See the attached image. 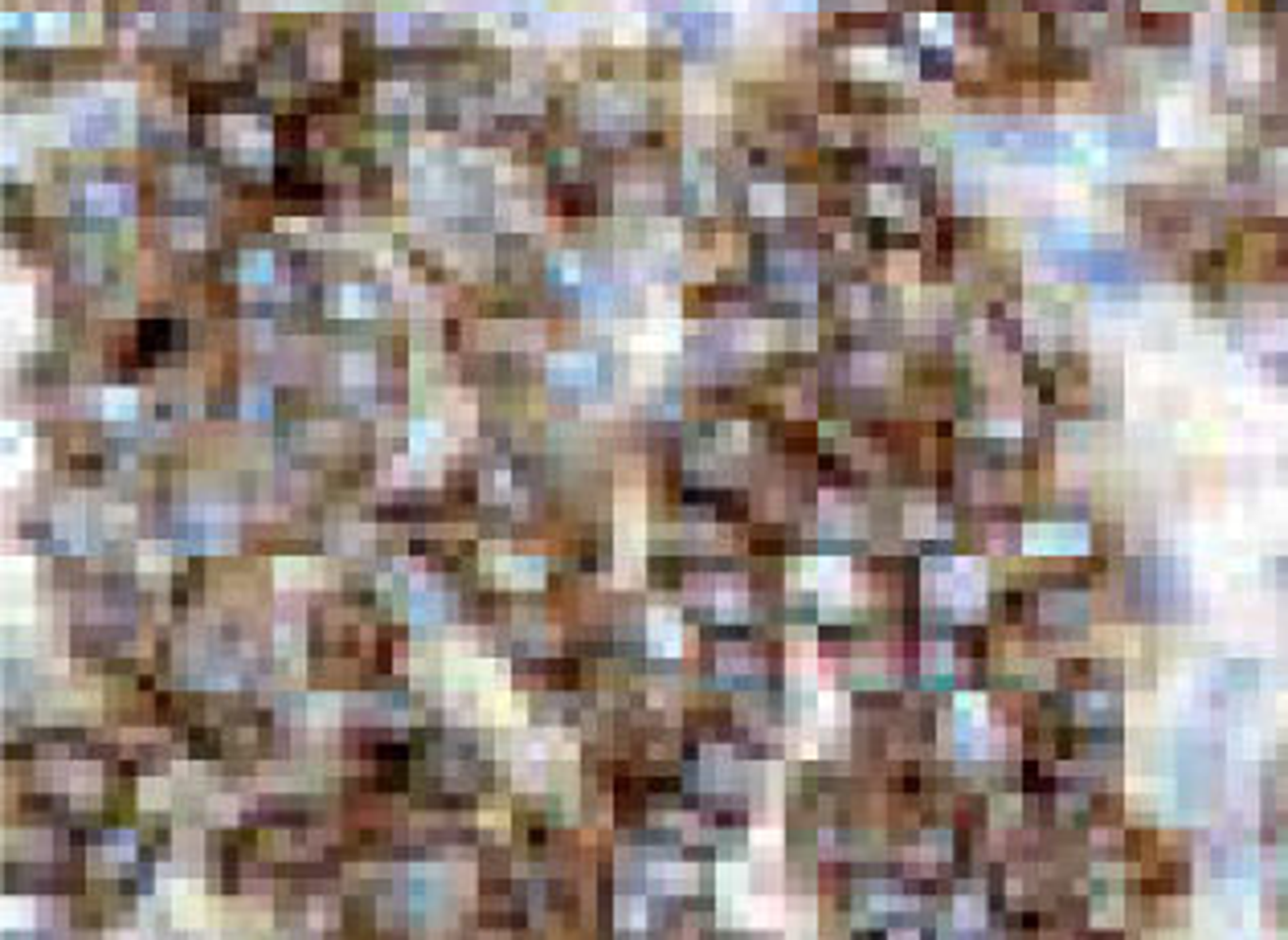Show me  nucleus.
Segmentation results:
<instances>
[{"label": "nucleus", "mask_w": 1288, "mask_h": 940, "mask_svg": "<svg viewBox=\"0 0 1288 940\" xmlns=\"http://www.w3.org/2000/svg\"><path fill=\"white\" fill-rule=\"evenodd\" d=\"M135 565H140L144 576H160V572L172 569V552H169L164 540H144L140 548H135Z\"/></svg>", "instance_id": "obj_35"}, {"label": "nucleus", "mask_w": 1288, "mask_h": 940, "mask_svg": "<svg viewBox=\"0 0 1288 940\" xmlns=\"http://www.w3.org/2000/svg\"><path fill=\"white\" fill-rule=\"evenodd\" d=\"M646 879H650V888L663 892V896H692L700 888V871L692 863H675V859L654 863L646 871Z\"/></svg>", "instance_id": "obj_10"}, {"label": "nucleus", "mask_w": 1288, "mask_h": 940, "mask_svg": "<svg viewBox=\"0 0 1288 940\" xmlns=\"http://www.w3.org/2000/svg\"><path fill=\"white\" fill-rule=\"evenodd\" d=\"M920 30H924V37L928 41H949L953 34V25H949V17H920Z\"/></svg>", "instance_id": "obj_57"}, {"label": "nucleus", "mask_w": 1288, "mask_h": 940, "mask_svg": "<svg viewBox=\"0 0 1288 940\" xmlns=\"http://www.w3.org/2000/svg\"><path fill=\"white\" fill-rule=\"evenodd\" d=\"M985 916H990V907H985V896L982 892H962V896L953 900V928L957 932L985 928Z\"/></svg>", "instance_id": "obj_22"}, {"label": "nucleus", "mask_w": 1288, "mask_h": 940, "mask_svg": "<svg viewBox=\"0 0 1288 940\" xmlns=\"http://www.w3.org/2000/svg\"><path fill=\"white\" fill-rule=\"evenodd\" d=\"M201 839L193 835V831H180L176 839H172V854H176V859H172V871H193L197 863H201Z\"/></svg>", "instance_id": "obj_40"}, {"label": "nucleus", "mask_w": 1288, "mask_h": 940, "mask_svg": "<svg viewBox=\"0 0 1288 940\" xmlns=\"http://www.w3.org/2000/svg\"><path fill=\"white\" fill-rule=\"evenodd\" d=\"M53 536H58V544L82 552L87 548V511H82L78 504H62L58 511H53Z\"/></svg>", "instance_id": "obj_19"}, {"label": "nucleus", "mask_w": 1288, "mask_h": 940, "mask_svg": "<svg viewBox=\"0 0 1288 940\" xmlns=\"http://www.w3.org/2000/svg\"><path fill=\"white\" fill-rule=\"evenodd\" d=\"M920 274V258L916 254H892V266H888V279L892 283H913Z\"/></svg>", "instance_id": "obj_52"}, {"label": "nucleus", "mask_w": 1288, "mask_h": 940, "mask_svg": "<svg viewBox=\"0 0 1288 940\" xmlns=\"http://www.w3.org/2000/svg\"><path fill=\"white\" fill-rule=\"evenodd\" d=\"M500 221L508 230H528V226H540V205L528 201V197H508L500 205Z\"/></svg>", "instance_id": "obj_34"}, {"label": "nucleus", "mask_w": 1288, "mask_h": 940, "mask_svg": "<svg viewBox=\"0 0 1288 940\" xmlns=\"http://www.w3.org/2000/svg\"><path fill=\"white\" fill-rule=\"evenodd\" d=\"M87 209L95 217H119L131 209V188L111 184V180H95V184H87Z\"/></svg>", "instance_id": "obj_16"}, {"label": "nucleus", "mask_w": 1288, "mask_h": 940, "mask_svg": "<svg viewBox=\"0 0 1288 940\" xmlns=\"http://www.w3.org/2000/svg\"><path fill=\"white\" fill-rule=\"evenodd\" d=\"M650 245H654V250H675V245H679V221H654V226H650Z\"/></svg>", "instance_id": "obj_51"}, {"label": "nucleus", "mask_w": 1288, "mask_h": 940, "mask_svg": "<svg viewBox=\"0 0 1288 940\" xmlns=\"http://www.w3.org/2000/svg\"><path fill=\"white\" fill-rule=\"evenodd\" d=\"M307 920H311V928H332L336 924V904L332 900H311L307 904Z\"/></svg>", "instance_id": "obj_55"}, {"label": "nucleus", "mask_w": 1288, "mask_h": 940, "mask_svg": "<svg viewBox=\"0 0 1288 940\" xmlns=\"http://www.w3.org/2000/svg\"><path fill=\"white\" fill-rule=\"evenodd\" d=\"M716 667H720V675H724V679H745V675L761 671V662H757V658H753L745 646L728 642V646H720V650H716Z\"/></svg>", "instance_id": "obj_31"}, {"label": "nucleus", "mask_w": 1288, "mask_h": 940, "mask_svg": "<svg viewBox=\"0 0 1288 940\" xmlns=\"http://www.w3.org/2000/svg\"><path fill=\"white\" fill-rule=\"evenodd\" d=\"M270 409H274L270 389H262V384H245V393H241V413H245V418L262 422V418H270Z\"/></svg>", "instance_id": "obj_44"}, {"label": "nucleus", "mask_w": 1288, "mask_h": 940, "mask_svg": "<svg viewBox=\"0 0 1288 940\" xmlns=\"http://www.w3.org/2000/svg\"><path fill=\"white\" fill-rule=\"evenodd\" d=\"M479 500L483 504H504L511 500V475L500 466V470H483L479 475Z\"/></svg>", "instance_id": "obj_39"}, {"label": "nucleus", "mask_w": 1288, "mask_h": 940, "mask_svg": "<svg viewBox=\"0 0 1288 940\" xmlns=\"http://www.w3.org/2000/svg\"><path fill=\"white\" fill-rule=\"evenodd\" d=\"M307 66H311L315 78H336V70H340V45H336V37L315 34L307 41Z\"/></svg>", "instance_id": "obj_26"}, {"label": "nucleus", "mask_w": 1288, "mask_h": 940, "mask_svg": "<svg viewBox=\"0 0 1288 940\" xmlns=\"http://www.w3.org/2000/svg\"><path fill=\"white\" fill-rule=\"evenodd\" d=\"M5 172L9 176H30V152H25L17 140L5 144Z\"/></svg>", "instance_id": "obj_54"}, {"label": "nucleus", "mask_w": 1288, "mask_h": 940, "mask_svg": "<svg viewBox=\"0 0 1288 940\" xmlns=\"http://www.w3.org/2000/svg\"><path fill=\"white\" fill-rule=\"evenodd\" d=\"M327 580V565L315 557H279L274 561V585L279 589H319Z\"/></svg>", "instance_id": "obj_8"}, {"label": "nucleus", "mask_w": 1288, "mask_h": 940, "mask_svg": "<svg viewBox=\"0 0 1288 940\" xmlns=\"http://www.w3.org/2000/svg\"><path fill=\"white\" fill-rule=\"evenodd\" d=\"M462 164H475V168H496V164H504V152H479V148H467V152H462Z\"/></svg>", "instance_id": "obj_59"}, {"label": "nucleus", "mask_w": 1288, "mask_h": 940, "mask_svg": "<svg viewBox=\"0 0 1288 940\" xmlns=\"http://www.w3.org/2000/svg\"><path fill=\"white\" fill-rule=\"evenodd\" d=\"M102 523H106V532H111V536H119L123 528H131V523H135V511L131 507H102Z\"/></svg>", "instance_id": "obj_56"}, {"label": "nucleus", "mask_w": 1288, "mask_h": 940, "mask_svg": "<svg viewBox=\"0 0 1288 940\" xmlns=\"http://www.w3.org/2000/svg\"><path fill=\"white\" fill-rule=\"evenodd\" d=\"M45 916V907L30 896H9L5 907H0V920H5L9 932H25V928H37V920Z\"/></svg>", "instance_id": "obj_23"}, {"label": "nucleus", "mask_w": 1288, "mask_h": 940, "mask_svg": "<svg viewBox=\"0 0 1288 940\" xmlns=\"http://www.w3.org/2000/svg\"><path fill=\"white\" fill-rule=\"evenodd\" d=\"M172 801V785L169 777H144L140 781V806L144 810H164Z\"/></svg>", "instance_id": "obj_45"}, {"label": "nucleus", "mask_w": 1288, "mask_h": 940, "mask_svg": "<svg viewBox=\"0 0 1288 940\" xmlns=\"http://www.w3.org/2000/svg\"><path fill=\"white\" fill-rule=\"evenodd\" d=\"M622 585H643L646 569V495L639 479V462L630 466V483H618V557H614Z\"/></svg>", "instance_id": "obj_1"}, {"label": "nucleus", "mask_w": 1288, "mask_h": 940, "mask_svg": "<svg viewBox=\"0 0 1288 940\" xmlns=\"http://www.w3.org/2000/svg\"><path fill=\"white\" fill-rule=\"evenodd\" d=\"M548 274H553L557 283H569V287H577L585 279V262L581 254H573V250H561L553 254V262H548Z\"/></svg>", "instance_id": "obj_41"}, {"label": "nucleus", "mask_w": 1288, "mask_h": 940, "mask_svg": "<svg viewBox=\"0 0 1288 940\" xmlns=\"http://www.w3.org/2000/svg\"><path fill=\"white\" fill-rule=\"evenodd\" d=\"M340 380L348 384V389H369V384L376 380V361H373L369 352H344Z\"/></svg>", "instance_id": "obj_30"}, {"label": "nucleus", "mask_w": 1288, "mask_h": 940, "mask_svg": "<svg viewBox=\"0 0 1288 940\" xmlns=\"http://www.w3.org/2000/svg\"><path fill=\"white\" fill-rule=\"evenodd\" d=\"M217 140H222V148L234 160H241V164L270 160V131L254 115H226V119H217Z\"/></svg>", "instance_id": "obj_2"}, {"label": "nucleus", "mask_w": 1288, "mask_h": 940, "mask_svg": "<svg viewBox=\"0 0 1288 940\" xmlns=\"http://www.w3.org/2000/svg\"><path fill=\"white\" fill-rule=\"evenodd\" d=\"M87 859H91V871H99V875H115L119 867L135 863V835H127V831H123V835H111L106 842L91 846Z\"/></svg>", "instance_id": "obj_13"}, {"label": "nucleus", "mask_w": 1288, "mask_h": 940, "mask_svg": "<svg viewBox=\"0 0 1288 940\" xmlns=\"http://www.w3.org/2000/svg\"><path fill=\"white\" fill-rule=\"evenodd\" d=\"M450 446V430L438 422V418H418L414 426H409V454L414 458H426V462H438L446 454Z\"/></svg>", "instance_id": "obj_12"}, {"label": "nucleus", "mask_w": 1288, "mask_h": 940, "mask_svg": "<svg viewBox=\"0 0 1288 940\" xmlns=\"http://www.w3.org/2000/svg\"><path fill=\"white\" fill-rule=\"evenodd\" d=\"M205 818H209L213 826H234V822H237V797L213 793V797H209V806H205Z\"/></svg>", "instance_id": "obj_49"}, {"label": "nucleus", "mask_w": 1288, "mask_h": 940, "mask_svg": "<svg viewBox=\"0 0 1288 940\" xmlns=\"http://www.w3.org/2000/svg\"><path fill=\"white\" fill-rule=\"evenodd\" d=\"M438 422H442L450 434H471L475 430V401L462 397V393H446L438 401Z\"/></svg>", "instance_id": "obj_20"}, {"label": "nucleus", "mask_w": 1288, "mask_h": 940, "mask_svg": "<svg viewBox=\"0 0 1288 940\" xmlns=\"http://www.w3.org/2000/svg\"><path fill=\"white\" fill-rule=\"evenodd\" d=\"M851 376L859 384H884V380L896 376V361L888 352H859L851 361Z\"/></svg>", "instance_id": "obj_24"}, {"label": "nucleus", "mask_w": 1288, "mask_h": 940, "mask_svg": "<svg viewBox=\"0 0 1288 940\" xmlns=\"http://www.w3.org/2000/svg\"><path fill=\"white\" fill-rule=\"evenodd\" d=\"M169 241L172 245H184V250H193V245L205 241V226H201V221H193V217H176V221H169Z\"/></svg>", "instance_id": "obj_43"}, {"label": "nucleus", "mask_w": 1288, "mask_h": 940, "mask_svg": "<svg viewBox=\"0 0 1288 940\" xmlns=\"http://www.w3.org/2000/svg\"><path fill=\"white\" fill-rule=\"evenodd\" d=\"M548 380L565 384V389H589V384L597 380L593 352H557V356H548Z\"/></svg>", "instance_id": "obj_7"}, {"label": "nucleus", "mask_w": 1288, "mask_h": 940, "mask_svg": "<svg viewBox=\"0 0 1288 940\" xmlns=\"http://www.w3.org/2000/svg\"><path fill=\"white\" fill-rule=\"evenodd\" d=\"M274 650H279V658L295 662L299 654H304V614H283L279 622H274Z\"/></svg>", "instance_id": "obj_25"}, {"label": "nucleus", "mask_w": 1288, "mask_h": 940, "mask_svg": "<svg viewBox=\"0 0 1288 940\" xmlns=\"http://www.w3.org/2000/svg\"><path fill=\"white\" fill-rule=\"evenodd\" d=\"M749 209L761 213V217L785 213V209H789V192H785L781 184H753V188H749Z\"/></svg>", "instance_id": "obj_33"}, {"label": "nucleus", "mask_w": 1288, "mask_h": 940, "mask_svg": "<svg viewBox=\"0 0 1288 940\" xmlns=\"http://www.w3.org/2000/svg\"><path fill=\"white\" fill-rule=\"evenodd\" d=\"M172 184L180 192H193V197H201V192H205V176L201 172H188V168H176L172 172Z\"/></svg>", "instance_id": "obj_58"}, {"label": "nucleus", "mask_w": 1288, "mask_h": 940, "mask_svg": "<svg viewBox=\"0 0 1288 940\" xmlns=\"http://www.w3.org/2000/svg\"><path fill=\"white\" fill-rule=\"evenodd\" d=\"M871 213H904L900 184H871Z\"/></svg>", "instance_id": "obj_47"}, {"label": "nucleus", "mask_w": 1288, "mask_h": 940, "mask_svg": "<svg viewBox=\"0 0 1288 940\" xmlns=\"http://www.w3.org/2000/svg\"><path fill=\"white\" fill-rule=\"evenodd\" d=\"M683 642H688V630H683V618L671 605H654L646 614V650L654 658H679Z\"/></svg>", "instance_id": "obj_3"}, {"label": "nucleus", "mask_w": 1288, "mask_h": 940, "mask_svg": "<svg viewBox=\"0 0 1288 940\" xmlns=\"http://www.w3.org/2000/svg\"><path fill=\"white\" fill-rule=\"evenodd\" d=\"M237 279L245 287H270L274 283V254L266 250H245L237 258Z\"/></svg>", "instance_id": "obj_29"}, {"label": "nucleus", "mask_w": 1288, "mask_h": 940, "mask_svg": "<svg viewBox=\"0 0 1288 940\" xmlns=\"http://www.w3.org/2000/svg\"><path fill=\"white\" fill-rule=\"evenodd\" d=\"M340 696H327V691H323V696H307V707H304V720L311 724V728H336L340 724Z\"/></svg>", "instance_id": "obj_32"}, {"label": "nucleus", "mask_w": 1288, "mask_h": 940, "mask_svg": "<svg viewBox=\"0 0 1288 940\" xmlns=\"http://www.w3.org/2000/svg\"><path fill=\"white\" fill-rule=\"evenodd\" d=\"M5 854L9 859H45L49 854V835L41 831H9L5 835Z\"/></svg>", "instance_id": "obj_28"}, {"label": "nucleus", "mask_w": 1288, "mask_h": 940, "mask_svg": "<svg viewBox=\"0 0 1288 940\" xmlns=\"http://www.w3.org/2000/svg\"><path fill=\"white\" fill-rule=\"evenodd\" d=\"M650 319H679V295H675V287H654L650 291Z\"/></svg>", "instance_id": "obj_48"}, {"label": "nucleus", "mask_w": 1288, "mask_h": 940, "mask_svg": "<svg viewBox=\"0 0 1288 940\" xmlns=\"http://www.w3.org/2000/svg\"><path fill=\"white\" fill-rule=\"evenodd\" d=\"M949 528L945 523H937V507H928V504H909L904 507V536H913V540H924V536H945Z\"/></svg>", "instance_id": "obj_27"}, {"label": "nucleus", "mask_w": 1288, "mask_h": 940, "mask_svg": "<svg viewBox=\"0 0 1288 940\" xmlns=\"http://www.w3.org/2000/svg\"><path fill=\"white\" fill-rule=\"evenodd\" d=\"M454 610L450 593L430 576H409V618L418 626H442Z\"/></svg>", "instance_id": "obj_4"}, {"label": "nucleus", "mask_w": 1288, "mask_h": 940, "mask_svg": "<svg viewBox=\"0 0 1288 940\" xmlns=\"http://www.w3.org/2000/svg\"><path fill=\"white\" fill-rule=\"evenodd\" d=\"M544 572H548L544 557H536V552H524V557H511L508 569L496 580H504V585H511V589H540L544 585Z\"/></svg>", "instance_id": "obj_17"}, {"label": "nucleus", "mask_w": 1288, "mask_h": 940, "mask_svg": "<svg viewBox=\"0 0 1288 940\" xmlns=\"http://www.w3.org/2000/svg\"><path fill=\"white\" fill-rule=\"evenodd\" d=\"M646 920H650V911H646V900H643V896H622V900L614 904V924H618L622 932H643Z\"/></svg>", "instance_id": "obj_36"}, {"label": "nucleus", "mask_w": 1288, "mask_h": 940, "mask_svg": "<svg viewBox=\"0 0 1288 940\" xmlns=\"http://www.w3.org/2000/svg\"><path fill=\"white\" fill-rule=\"evenodd\" d=\"M716 450L720 454H745L749 450V426L745 422H724L716 430Z\"/></svg>", "instance_id": "obj_42"}, {"label": "nucleus", "mask_w": 1288, "mask_h": 940, "mask_svg": "<svg viewBox=\"0 0 1288 940\" xmlns=\"http://www.w3.org/2000/svg\"><path fill=\"white\" fill-rule=\"evenodd\" d=\"M920 667H924V675L945 679V675L953 671V642H945V638L924 642V650H920Z\"/></svg>", "instance_id": "obj_37"}, {"label": "nucleus", "mask_w": 1288, "mask_h": 940, "mask_svg": "<svg viewBox=\"0 0 1288 940\" xmlns=\"http://www.w3.org/2000/svg\"><path fill=\"white\" fill-rule=\"evenodd\" d=\"M643 115V99L635 91H622V87H597L589 91V119L597 123H626V119H639Z\"/></svg>", "instance_id": "obj_6"}, {"label": "nucleus", "mask_w": 1288, "mask_h": 940, "mask_svg": "<svg viewBox=\"0 0 1288 940\" xmlns=\"http://www.w3.org/2000/svg\"><path fill=\"white\" fill-rule=\"evenodd\" d=\"M376 102H380V110L414 115V110H422V91L409 87V82H380V87H376Z\"/></svg>", "instance_id": "obj_21"}, {"label": "nucleus", "mask_w": 1288, "mask_h": 940, "mask_svg": "<svg viewBox=\"0 0 1288 940\" xmlns=\"http://www.w3.org/2000/svg\"><path fill=\"white\" fill-rule=\"evenodd\" d=\"M515 557V552L504 544V540H491V544H483L479 548V569L483 572H491V576H500L504 569H508V561Z\"/></svg>", "instance_id": "obj_46"}, {"label": "nucleus", "mask_w": 1288, "mask_h": 940, "mask_svg": "<svg viewBox=\"0 0 1288 940\" xmlns=\"http://www.w3.org/2000/svg\"><path fill=\"white\" fill-rule=\"evenodd\" d=\"M716 896H720V916L732 911L749 896V867L745 863H720L716 867Z\"/></svg>", "instance_id": "obj_18"}, {"label": "nucleus", "mask_w": 1288, "mask_h": 940, "mask_svg": "<svg viewBox=\"0 0 1288 940\" xmlns=\"http://www.w3.org/2000/svg\"><path fill=\"white\" fill-rule=\"evenodd\" d=\"M369 540H373V528H365V523H348V528H340V536H336V544L344 552H361V548H369Z\"/></svg>", "instance_id": "obj_53"}, {"label": "nucleus", "mask_w": 1288, "mask_h": 940, "mask_svg": "<svg viewBox=\"0 0 1288 940\" xmlns=\"http://www.w3.org/2000/svg\"><path fill=\"white\" fill-rule=\"evenodd\" d=\"M712 610L720 622H745L749 618V585L741 576H716L712 580Z\"/></svg>", "instance_id": "obj_9"}, {"label": "nucleus", "mask_w": 1288, "mask_h": 940, "mask_svg": "<svg viewBox=\"0 0 1288 940\" xmlns=\"http://www.w3.org/2000/svg\"><path fill=\"white\" fill-rule=\"evenodd\" d=\"M41 781L58 793H74V797H87L102 789V769L87 765V761H62V765H41Z\"/></svg>", "instance_id": "obj_5"}, {"label": "nucleus", "mask_w": 1288, "mask_h": 940, "mask_svg": "<svg viewBox=\"0 0 1288 940\" xmlns=\"http://www.w3.org/2000/svg\"><path fill=\"white\" fill-rule=\"evenodd\" d=\"M91 405L99 418L106 422H131L135 413H140V393L135 389H123V384H115V389H99L91 393Z\"/></svg>", "instance_id": "obj_14"}, {"label": "nucleus", "mask_w": 1288, "mask_h": 940, "mask_svg": "<svg viewBox=\"0 0 1288 940\" xmlns=\"http://www.w3.org/2000/svg\"><path fill=\"white\" fill-rule=\"evenodd\" d=\"M376 30H380V41H405L409 37V17L405 13H380L376 21Z\"/></svg>", "instance_id": "obj_50"}, {"label": "nucleus", "mask_w": 1288, "mask_h": 940, "mask_svg": "<svg viewBox=\"0 0 1288 940\" xmlns=\"http://www.w3.org/2000/svg\"><path fill=\"white\" fill-rule=\"evenodd\" d=\"M34 434L25 422H9L5 426V479L9 483H21V475L34 466Z\"/></svg>", "instance_id": "obj_11"}, {"label": "nucleus", "mask_w": 1288, "mask_h": 940, "mask_svg": "<svg viewBox=\"0 0 1288 940\" xmlns=\"http://www.w3.org/2000/svg\"><path fill=\"white\" fill-rule=\"evenodd\" d=\"M327 311H336L344 319H365V315L376 311V291L361 287V283H344L332 299H327Z\"/></svg>", "instance_id": "obj_15"}, {"label": "nucleus", "mask_w": 1288, "mask_h": 940, "mask_svg": "<svg viewBox=\"0 0 1288 940\" xmlns=\"http://www.w3.org/2000/svg\"><path fill=\"white\" fill-rule=\"evenodd\" d=\"M479 826H483L487 835L496 831V839H508V826H511L508 801H504V797H487V801H483V810H479Z\"/></svg>", "instance_id": "obj_38"}]
</instances>
